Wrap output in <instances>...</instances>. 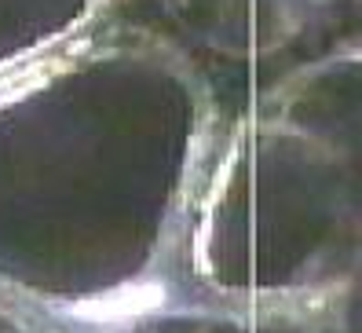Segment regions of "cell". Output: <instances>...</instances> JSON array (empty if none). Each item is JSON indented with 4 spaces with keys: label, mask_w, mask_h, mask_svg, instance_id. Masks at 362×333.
<instances>
[{
    "label": "cell",
    "mask_w": 362,
    "mask_h": 333,
    "mask_svg": "<svg viewBox=\"0 0 362 333\" xmlns=\"http://www.w3.org/2000/svg\"><path fill=\"white\" fill-rule=\"evenodd\" d=\"M161 289L158 286H121V289H110L95 300H84L74 308L77 319H88V322H129L143 311H154L161 304Z\"/></svg>",
    "instance_id": "1"
}]
</instances>
